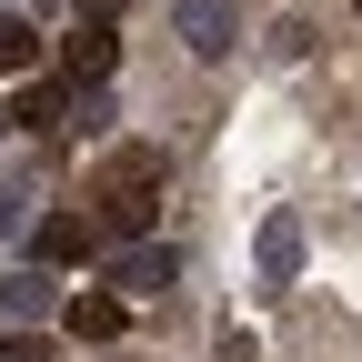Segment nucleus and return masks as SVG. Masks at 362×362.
<instances>
[{"mask_svg": "<svg viewBox=\"0 0 362 362\" xmlns=\"http://www.w3.org/2000/svg\"><path fill=\"white\" fill-rule=\"evenodd\" d=\"M0 312H11V322H40V312H51V272H40V262L0 272Z\"/></svg>", "mask_w": 362, "mask_h": 362, "instance_id": "nucleus-7", "label": "nucleus"}, {"mask_svg": "<svg viewBox=\"0 0 362 362\" xmlns=\"http://www.w3.org/2000/svg\"><path fill=\"white\" fill-rule=\"evenodd\" d=\"M352 21H362V0H352Z\"/></svg>", "mask_w": 362, "mask_h": 362, "instance_id": "nucleus-15", "label": "nucleus"}, {"mask_svg": "<svg viewBox=\"0 0 362 362\" xmlns=\"http://www.w3.org/2000/svg\"><path fill=\"white\" fill-rule=\"evenodd\" d=\"M30 252H40V272H51V262H81V252H90V221L40 211V221H30Z\"/></svg>", "mask_w": 362, "mask_h": 362, "instance_id": "nucleus-6", "label": "nucleus"}, {"mask_svg": "<svg viewBox=\"0 0 362 362\" xmlns=\"http://www.w3.org/2000/svg\"><path fill=\"white\" fill-rule=\"evenodd\" d=\"M30 221V181H0V232H21Z\"/></svg>", "mask_w": 362, "mask_h": 362, "instance_id": "nucleus-13", "label": "nucleus"}, {"mask_svg": "<svg viewBox=\"0 0 362 362\" xmlns=\"http://www.w3.org/2000/svg\"><path fill=\"white\" fill-rule=\"evenodd\" d=\"M71 131H81V141H101V131H111V90H101V81L71 101Z\"/></svg>", "mask_w": 362, "mask_h": 362, "instance_id": "nucleus-11", "label": "nucleus"}, {"mask_svg": "<svg viewBox=\"0 0 362 362\" xmlns=\"http://www.w3.org/2000/svg\"><path fill=\"white\" fill-rule=\"evenodd\" d=\"M252 272H262V292H292L302 282V211H272L252 232Z\"/></svg>", "mask_w": 362, "mask_h": 362, "instance_id": "nucleus-3", "label": "nucleus"}, {"mask_svg": "<svg viewBox=\"0 0 362 362\" xmlns=\"http://www.w3.org/2000/svg\"><path fill=\"white\" fill-rule=\"evenodd\" d=\"M171 282H181V252H171V242H121V252H111V292H121V302H151V292H171Z\"/></svg>", "mask_w": 362, "mask_h": 362, "instance_id": "nucleus-2", "label": "nucleus"}, {"mask_svg": "<svg viewBox=\"0 0 362 362\" xmlns=\"http://www.w3.org/2000/svg\"><path fill=\"white\" fill-rule=\"evenodd\" d=\"M61 61H71V81H111V61H121V40H111V21H81V30L61 40Z\"/></svg>", "mask_w": 362, "mask_h": 362, "instance_id": "nucleus-5", "label": "nucleus"}, {"mask_svg": "<svg viewBox=\"0 0 362 362\" xmlns=\"http://www.w3.org/2000/svg\"><path fill=\"white\" fill-rule=\"evenodd\" d=\"M0 362H51V342L40 332H0Z\"/></svg>", "mask_w": 362, "mask_h": 362, "instance_id": "nucleus-14", "label": "nucleus"}, {"mask_svg": "<svg viewBox=\"0 0 362 362\" xmlns=\"http://www.w3.org/2000/svg\"><path fill=\"white\" fill-rule=\"evenodd\" d=\"M302 51H312V21H302V11L272 21V61H302Z\"/></svg>", "mask_w": 362, "mask_h": 362, "instance_id": "nucleus-12", "label": "nucleus"}, {"mask_svg": "<svg viewBox=\"0 0 362 362\" xmlns=\"http://www.w3.org/2000/svg\"><path fill=\"white\" fill-rule=\"evenodd\" d=\"M171 30H181L192 61H232L242 51V11L232 0H171Z\"/></svg>", "mask_w": 362, "mask_h": 362, "instance_id": "nucleus-1", "label": "nucleus"}, {"mask_svg": "<svg viewBox=\"0 0 362 362\" xmlns=\"http://www.w3.org/2000/svg\"><path fill=\"white\" fill-rule=\"evenodd\" d=\"M71 332H81V342H111V332H121V292H81V302H71Z\"/></svg>", "mask_w": 362, "mask_h": 362, "instance_id": "nucleus-8", "label": "nucleus"}, {"mask_svg": "<svg viewBox=\"0 0 362 362\" xmlns=\"http://www.w3.org/2000/svg\"><path fill=\"white\" fill-rule=\"evenodd\" d=\"M161 171H171V161H161L151 141H111V151H101V192H161Z\"/></svg>", "mask_w": 362, "mask_h": 362, "instance_id": "nucleus-4", "label": "nucleus"}, {"mask_svg": "<svg viewBox=\"0 0 362 362\" xmlns=\"http://www.w3.org/2000/svg\"><path fill=\"white\" fill-rule=\"evenodd\" d=\"M30 61H40V30L21 11H0V71H30Z\"/></svg>", "mask_w": 362, "mask_h": 362, "instance_id": "nucleus-9", "label": "nucleus"}, {"mask_svg": "<svg viewBox=\"0 0 362 362\" xmlns=\"http://www.w3.org/2000/svg\"><path fill=\"white\" fill-rule=\"evenodd\" d=\"M11 121H21V131H61V121H71V101H61V90H21Z\"/></svg>", "mask_w": 362, "mask_h": 362, "instance_id": "nucleus-10", "label": "nucleus"}]
</instances>
